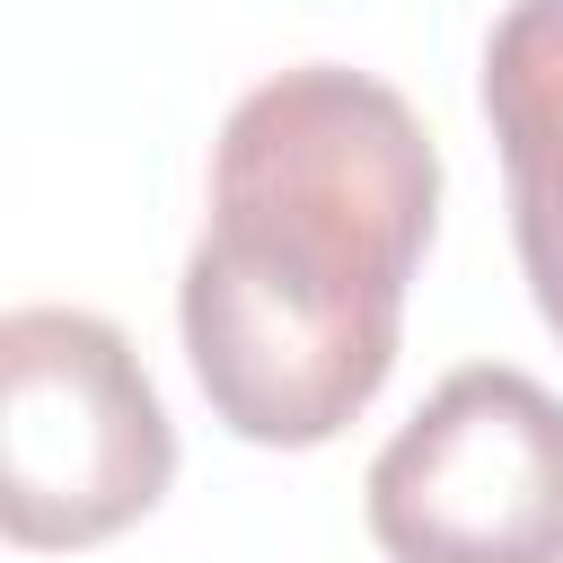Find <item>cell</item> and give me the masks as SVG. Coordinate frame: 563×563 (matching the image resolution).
Segmentation results:
<instances>
[{"mask_svg":"<svg viewBox=\"0 0 563 563\" xmlns=\"http://www.w3.org/2000/svg\"><path fill=\"white\" fill-rule=\"evenodd\" d=\"M440 220L422 114L343 62L246 88L211 150V229L185 255V352L255 449L334 440L396 369L405 282Z\"/></svg>","mask_w":563,"mask_h":563,"instance_id":"obj_1","label":"cell"},{"mask_svg":"<svg viewBox=\"0 0 563 563\" xmlns=\"http://www.w3.org/2000/svg\"><path fill=\"white\" fill-rule=\"evenodd\" d=\"M176 475L167 405L88 308L0 317V528L9 545H106Z\"/></svg>","mask_w":563,"mask_h":563,"instance_id":"obj_2","label":"cell"},{"mask_svg":"<svg viewBox=\"0 0 563 563\" xmlns=\"http://www.w3.org/2000/svg\"><path fill=\"white\" fill-rule=\"evenodd\" d=\"M387 563H563V396L528 369H449L369 457Z\"/></svg>","mask_w":563,"mask_h":563,"instance_id":"obj_3","label":"cell"},{"mask_svg":"<svg viewBox=\"0 0 563 563\" xmlns=\"http://www.w3.org/2000/svg\"><path fill=\"white\" fill-rule=\"evenodd\" d=\"M484 114L510 167V238L563 334V0H510L484 35Z\"/></svg>","mask_w":563,"mask_h":563,"instance_id":"obj_4","label":"cell"}]
</instances>
